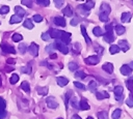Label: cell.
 Listing matches in <instances>:
<instances>
[{
    "mask_svg": "<svg viewBox=\"0 0 133 119\" xmlns=\"http://www.w3.org/2000/svg\"><path fill=\"white\" fill-rule=\"evenodd\" d=\"M94 6H95V2H94V1H87L85 4L79 5L78 8H79V10H82V9H83V13H84V10H86V12H87V11L90 10Z\"/></svg>",
    "mask_w": 133,
    "mask_h": 119,
    "instance_id": "cell-6",
    "label": "cell"
},
{
    "mask_svg": "<svg viewBox=\"0 0 133 119\" xmlns=\"http://www.w3.org/2000/svg\"><path fill=\"white\" fill-rule=\"evenodd\" d=\"M92 33L95 34V36H101V35H103L102 29L100 27H95L94 30H92Z\"/></svg>",
    "mask_w": 133,
    "mask_h": 119,
    "instance_id": "cell-29",
    "label": "cell"
},
{
    "mask_svg": "<svg viewBox=\"0 0 133 119\" xmlns=\"http://www.w3.org/2000/svg\"><path fill=\"white\" fill-rule=\"evenodd\" d=\"M50 58H51V59H56V58H57V55H56V54H51V55H50Z\"/></svg>",
    "mask_w": 133,
    "mask_h": 119,
    "instance_id": "cell-55",
    "label": "cell"
},
{
    "mask_svg": "<svg viewBox=\"0 0 133 119\" xmlns=\"http://www.w3.org/2000/svg\"><path fill=\"white\" fill-rule=\"evenodd\" d=\"M121 72H122V75H124V76H130L131 75V72H132V69H131V67L129 66V65H127V64H125V65H123L122 67H121Z\"/></svg>",
    "mask_w": 133,
    "mask_h": 119,
    "instance_id": "cell-12",
    "label": "cell"
},
{
    "mask_svg": "<svg viewBox=\"0 0 133 119\" xmlns=\"http://www.w3.org/2000/svg\"><path fill=\"white\" fill-rule=\"evenodd\" d=\"M18 81H19V76H18V75H16V73H15V75H12V76H11V78L9 79L10 84H16Z\"/></svg>",
    "mask_w": 133,
    "mask_h": 119,
    "instance_id": "cell-36",
    "label": "cell"
},
{
    "mask_svg": "<svg viewBox=\"0 0 133 119\" xmlns=\"http://www.w3.org/2000/svg\"><path fill=\"white\" fill-rule=\"evenodd\" d=\"M123 91H124V88L122 86H116L114 88V94H115V99L117 101H122L123 99Z\"/></svg>",
    "mask_w": 133,
    "mask_h": 119,
    "instance_id": "cell-5",
    "label": "cell"
},
{
    "mask_svg": "<svg viewBox=\"0 0 133 119\" xmlns=\"http://www.w3.org/2000/svg\"><path fill=\"white\" fill-rule=\"evenodd\" d=\"M129 98L133 99V92H131V93H130V96H129Z\"/></svg>",
    "mask_w": 133,
    "mask_h": 119,
    "instance_id": "cell-57",
    "label": "cell"
},
{
    "mask_svg": "<svg viewBox=\"0 0 133 119\" xmlns=\"http://www.w3.org/2000/svg\"><path fill=\"white\" fill-rule=\"evenodd\" d=\"M96 88H97V83L96 82H90L89 83V85H88V89L89 90H91V91H95L96 90Z\"/></svg>",
    "mask_w": 133,
    "mask_h": 119,
    "instance_id": "cell-43",
    "label": "cell"
},
{
    "mask_svg": "<svg viewBox=\"0 0 133 119\" xmlns=\"http://www.w3.org/2000/svg\"><path fill=\"white\" fill-rule=\"evenodd\" d=\"M74 85H75V87H77V88H79V89H82V90L85 89L84 84H82V83H80V82H74Z\"/></svg>",
    "mask_w": 133,
    "mask_h": 119,
    "instance_id": "cell-44",
    "label": "cell"
},
{
    "mask_svg": "<svg viewBox=\"0 0 133 119\" xmlns=\"http://www.w3.org/2000/svg\"><path fill=\"white\" fill-rule=\"evenodd\" d=\"M79 108H80L81 110H84V111H86V110H89V105L87 103V101H86V99H85V98H82V99L80 100V103H79Z\"/></svg>",
    "mask_w": 133,
    "mask_h": 119,
    "instance_id": "cell-19",
    "label": "cell"
},
{
    "mask_svg": "<svg viewBox=\"0 0 133 119\" xmlns=\"http://www.w3.org/2000/svg\"><path fill=\"white\" fill-rule=\"evenodd\" d=\"M28 51H29V53H30L32 56L36 57V56H37V54H38V46H37L36 43L32 42V43L29 46V48H28Z\"/></svg>",
    "mask_w": 133,
    "mask_h": 119,
    "instance_id": "cell-9",
    "label": "cell"
},
{
    "mask_svg": "<svg viewBox=\"0 0 133 119\" xmlns=\"http://www.w3.org/2000/svg\"><path fill=\"white\" fill-rule=\"evenodd\" d=\"M59 39L62 43H64L66 46V43H70V41H71V33L65 32V31H61V35H60Z\"/></svg>",
    "mask_w": 133,
    "mask_h": 119,
    "instance_id": "cell-3",
    "label": "cell"
},
{
    "mask_svg": "<svg viewBox=\"0 0 133 119\" xmlns=\"http://www.w3.org/2000/svg\"><path fill=\"white\" fill-rule=\"evenodd\" d=\"M131 18H132L131 12H124V13H122L121 20H122L123 23H129L131 21Z\"/></svg>",
    "mask_w": 133,
    "mask_h": 119,
    "instance_id": "cell-15",
    "label": "cell"
},
{
    "mask_svg": "<svg viewBox=\"0 0 133 119\" xmlns=\"http://www.w3.org/2000/svg\"><path fill=\"white\" fill-rule=\"evenodd\" d=\"M102 68H103L106 72H108V73H112V71H113V65H112V63H110V62L103 64Z\"/></svg>",
    "mask_w": 133,
    "mask_h": 119,
    "instance_id": "cell-16",
    "label": "cell"
},
{
    "mask_svg": "<svg viewBox=\"0 0 133 119\" xmlns=\"http://www.w3.org/2000/svg\"><path fill=\"white\" fill-rule=\"evenodd\" d=\"M99 18H100V21H102V22H107L109 20V17L107 14H104V13H100Z\"/></svg>",
    "mask_w": 133,
    "mask_h": 119,
    "instance_id": "cell-39",
    "label": "cell"
},
{
    "mask_svg": "<svg viewBox=\"0 0 133 119\" xmlns=\"http://www.w3.org/2000/svg\"><path fill=\"white\" fill-rule=\"evenodd\" d=\"M56 82L60 87H63L69 83V80L66 78H64V77H57L56 78Z\"/></svg>",
    "mask_w": 133,
    "mask_h": 119,
    "instance_id": "cell-14",
    "label": "cell"
},
{
    "mask_svg": "<svg viewBox=\"0 0 133 119\" xmlns=\"http://www.w3.org/2000/svg\"><path fill=\"white\" fill-rule=\"evenodd\" d=\"M46 102H47V106H48L49 108H51V109H56V108L58 107L57 101H56L55 98L52 97V96L47 97V98H46Z\"/></svg>",
    "mask_w": 133,
    "mask_h": 119,
    "instance_id": "cell-8",
    "label": "cell"
},
{
    "mask_svg": "<svg viewBox=\"0 0 133 119\" xmlns=\"http://www.w3.org/2000/svg\"><path fill=\"white\" fill-rule=\"evenodd\" d=\"M80 21H81V20H80L79 18H75V19L71 20V25H72V26H76Z\"/></svg>",
    "mask_w": 133,
    "mask_h": 119,
    "instance_id": "cell-48",
    "label": "cell"
},
{
    "mask_svg": "<svg viewBox=\"0 0 133 119\" xmlns=\"http://www.w3.org/2000/svg\"><path fill=\"white\" fill-rule=\"evenodd\" d=\"M87 119H94V118H92V117H88Z\"/></svg>",
    "mask_w": 133,
    "mask_h": 119,
    "instance_id": "cell-59",
    "label": "cell"
},
{
    "mask_svg": "<svg viewBox=\"0 0 133 119\" xmlns=\"http://www.w3.org/2000/svg\"><path fill=\"white\" fill-rule=\"evenodd\" d=\"M118 48L122 49L123 52H127V51L129 50V44L127 43L126 40H119V42H118Z\"/></svg>",
    "mask_w": 133,
    "mask_h": 119,
    "instance_id": "cell-18",
    "label": "cell"
},
{
    "mask_svg": "<svg viewBox=\"0 0 133 119\" xmlns=\"http://www.w3.org/2000/svg\"><path fill=\"white\" fill-rule=\"evenodd\" d=\"M36 3L43 6H48L50 4V1L49 0H36Z\"/></svg>",
    "mask_w": 133,
    "mask_h": 119,
    "instance_id": "cell-37",
    "label": "cell"
},
{
    "mask_svg": "<svg viewBox=\"0 0 133 119\" xmlns=\"http://www.w3.org/2000/svg\"><path fill=\"white\" fill-rule=\"evenodd\" d=\"M70 95H71V92H69L68 94H65V100H64V102H65V106H66V107H68V101H69Z\"/></svg>",
    "mask_w": 133,
    "mask_h": 119,
    "instance_id": "cell-53",
    "label": "cell"
},
{
    "mask_svg": "<svg viewBox=\"0 0 133 119\" xmlns=\"http://www.w3.org/2000/svg\"><path fill=\"white\" fill-rule=\"evenodd\" d=\"M114 29H115V32H116V34H117V35H122V34H124V33H125V31H126L125 27H124V26H122V25H116Z\"/></svg>",
    "mask_w": 133,
    "mask_h": 119,
    "instance_id": "cell-23",
    "label": "cell"
},
{
    "mask_svg": "<svg viewBox=\"0 0 133 119\" xmlns=\"http://www.w3.org/2000/svg\"><path fill=\"white\" fill-rule=\"evenodd\" d=\"M121 114H122V111H121L119 109H116V110L113 112V114H112V118H113V119H118V118L121 117Z\"/></svg>",
    "mask_w": 133,
    "mask_h": 119,
    "instance_id": "cell-33",
    "label": "cell"
},
{
    "mask_svg": "<svg viewBox=\"0 0 133 119\" xmlns=\"http://www.w3.org/2000/svg\"><path fill=\"white\" fill-rule=\"evenodd\" d=\"M42 39L43 40H46V41L50 40V35L48 34V32H45V33L42 34Z\"/></svg>",
    "mask_w": 133,
    "mask_h": 119,
    "instance_id": "cell-46",
    "label": "cell"
},
{
    "mask_svg": "<svg viewBox=\"0 0 133 119\" xmlns=\"http://www.w3.org/2000/svg\"><path fill=\"white\" fill-rule=\"evenodd\" d=\"M105 28H106V33L103 34L104 40L107 41V42H112V41H114V36H113V34H112V26H111V25H106Z\"/></svg>",
    "mask_w": 133,
    "mask_h": 119,
    "instance_id": "cell-1",
    "label": "cell"
},
{
    "mask_svg": "<svg viewBox=\"0 0 133 119\" xmlns=\"http://www.w3.org/2000/svg\"><path fill=\"white\" fill-rule=\"evenodd\" d=\"M72 119H81V118H80V116H79V115H76V114H75V115H73Z\"/></svg>",
    "mask_w": 133,
    "mask_h": 119,
    "instance_id": "cell-56",
    "label": "cell"
},
{
    "mask_svg": "<svg viewBox=\"0 0 133 119\" xmlns=\"http://www.w3.org/2000/svg\"><path fill=\"white\" fill-rule=\"evenodd\" d=\"M62 12H63V14L66 16V17H72V16H73V10H72V8L70 7V5H66V7H64V8L62 9Z\"/></svg>",
    "mask_w": 133,
    "mask_h": 119,
    "instance_id": "cell-22",
    "label": "cell"
},
{
    "mask_svg": "<svg viewBox=\"0 0 133 119\" xmlns=\"http://www.w3.org/2000/svg\"><path fill=\"white\" fill-rule=\"evenodd\" d=\"M54 47H56L62 54H68L69 53V49H68V47L64 44V43H62L61 41H56L55 43H54Z\"/></svg>",
    "mask_w": 133,
    "mask_h": 119,
    "instance_id": "cell-7",
    "label": "cell"
},
{
    "mask_svg": "<svg viewBox=\"0 0 133 119\" xmlns=\"http://www.w3.org/2000/svg\"><path fill=\"white\" fill-rule=\"evenodd\" d=\"M77 68H78L77 63H75V62H70V63H69V69H70V70L75 71Z\"/></svg>",
    "mask_w": 133,
    "mask_h": 119,
    "instance_id": "cell-35",
    "label": "cell"
},
{
    "mask_svg": "<svg viewBox=\"0 0 133 119\" xmlns=\"http://www.w3.org/2000/svg\"><path fill=\"white\" fill-rule=\"evenodd\" d=\"M21 71L24 72V73H28L29 75L31 72V66L30 65H26V66H24V67L21 68Z\"/></svg>",
    "mask_w": 133,
    "mask_h": 119,
    "instance_id": "cell-34",
    "label": "cell"
},
{
    "mask_svg": "<svg viewBox=\"0 0 133 119\" xmlns=\"http://www.w3.org/2000/svg\"><path fill=\"white\" fill-rule=\"evenodd\" d=\"M2 86V80H1V78H0V87Z\"/></svg>",
    "mask_w": 133,
    "mask_h": 119,
    "instance_id": "cell-58",
    "label": "cell"
},
{
    "mask_svg": "<svg viewBox=\"0 0 133 119\" xmlns=\"http://www.w3.org/2000/svg\"><path fill=\"white\" fill-rule=\"evenodd\" d=\"M96 96L98 99H105V98H108L109 97V93L106 92V91H99L96 93Z\"/></svg>",
    "mask_w": 133,
    "mask_h": 119,
    "instance_id": "cell-17",
    "label": "cell"
},
{
    "mask_svg": "<svg viewBox=\"0 0 133 119\" xmlns=\"http://www.w3.org/2000/svg\"><path fill=\"white\" fill-rule=\"evenodd\" d=\"M36 90H37V93L41 95H46L48 93V87H37Z\"/></svg>",
    "mask_w": 133,
    "mask_h": 119,
    "instance_id": "cell-25",
    "label": "cell"
},
{
    "mask_svg": "<svg viewBox=\"0 0 133 119\" xmlns=\"http://www.w3.org/2000/svg\"><path fill=\"white\" fill-rule=\"evenodd\" d=\"M9 11V7L7 6V5H3L1 8H0V13L1 14H5V13H7Z\"/></svg>",
    "mask_w": 133,
    "mask_h": 119,
    "instance_id": "cell-38",
    "label": "cell"
},
{
    "mask_svg": "<svg viewBox=\"0 0 133 119\" xmlns=\"http://www.w3.org/2000/svg\"><path fill=\"white\" fill-rule=\"evenodd\" d=\"M54 3H55V5H56L57 7H60V6L63 4V1H62V0H59V1H58V0H55Z\"/></svg>",
    "mask_w": 133,
    "mask_h": 119,
    "instance_id": "cell-49",
    "label": "cell"
},
{
    "mask_svg": "<svg viewBox=\"0 0 133 119\" xmlns=\"http://www.w3.org/2000/svg\"><path fill=\"white\" fill-rule=\"evenodd\" d=\"M110 6L107 3H102L101 7H100V13H104V14H109L110 13Z\"/></svg>",
    "mask_w": 133,
    "mask_h": 119,
    "instance_id": "cell-11",
    "label": "cell"
},
{
    "mask_svg": "<svg viewBox=\"0 0 133 119\" xmlns=\"http://www.w3.org/2000/svg\"><path fill=\"white\" fill-rule=\"evenodd\" d=\"M75 77H76V78H79V79H84V78L86 77V75H85L82 70H80V71H77V72L75 73Z\"/></svg>",
    "mask_w": 133,
    "mask_h": 119,
    "instance_id": "cell-40",
    "label": "cell"
},
{
    "mask_svg": "<svg viewBox=\"0 0 133 119\" xmlns=\"http://www.w3.org/2000/svg\"><path fill=\"white\" fill-rule=\"evenodd\" d=\"M11 38H12L14 41H21V40L23 39V36H22L21 34H19V33H15Z\"/></svg>",
    "mask_w": 133,
    "mask_h": 119,
    "instance_id": "cell-32",
    "label": "cell"
},
{
    "mask_svg": "<svg viewBox=\"0 0 133 119\" xmlns=\"http://www.w3.org/2000/svg\"><path fill=\"white\" fill-rule=\"evenodd\" d=\"M1 49L3 51V53H9V54H15L16 50L12 46H9L7 42H2L1 43Z\"/></svg>",
    "mask_w": 133,
    "mask_h": 119,
    "instance_id": "cell-2",
    "label": "cell"
},
{
    "mask_svg": "<svg viewBox=\"0 0 133 119\" xmlns=\"http://www.w3.org/2000/svg\"><path fill=\"white\" fill-rule=\"evenodd\" d=\"M15 11H16V16H18V17L23 18V16H25V10L20 6H16L15 7Z\"/></svg>",
    "mask_w": 133,
    "mask_h": 119,
    "instance_id": "cell-20",
    "label": "cell"
},
{
    "mask_svg": "<svg viewBox=\"0 0 133 119\" xmlns=\"http://www.w3.org/2000/svg\"><path fill=\"white\" fill-rule=\"evenodd\" d=\"M48 34L50 35V37L52 38H60V35H61V31L60 30H57V29H50Z\"/></svg>",
    "mask_w": 133,
    "mask_h": 119,
    "instance_id": "cell-10",
    "label": "cell"
},
{
    "mask_svg": "<svg viewBox=\"0 0 133 119\" xmlns=\"http://www.w3.org/2000/svg\"><path fill=\"white\" fill-rule=\"evenodd\" d=\"M98 119H108V113L106 111H101L98 113Z\"/></svg>",
    "mask_w": 133,
    "mask_h": 119,
    "instance_id": "cell-28",
    "label": "cell"
},
{
    "mask_svg": "<svg viewBox=\"0 0 133 119\" xmlns=\"http://www.w3.org/2000/svg\"><path fill=\"white\" fill-rule=\"evenodd\" d=\"M81 32H82V35H83V37L85 38V41H86V43H90V38L88 37V35H87V33H86V29H85V27L83 26V25H81Z\"/></svg>",
    "mask_w": 133,
    "mask_h": 119,
    "instance_id": "cell-21",
    "label": "cell"
},
{
    "mask_svg": "<svg viewBox=\"0 0 133 119\" xmlns=\"http://www.w3.org/2000/svg\"><path fill=\"white\" fill-rule=\"evenodd\" d=\"M6 62H7V63H12V64H14V63H15V60L11 59V58H8V59L6 60Z\"/></svg>",
    "mask_w": 133,
    "mask_h": 119,
    "instance_id": "cell-54",
    "label": "cell"
},
{
    "mask_svg": "<svg viewBox=\"0 0 133 119\" xmlns=\"http://www.w3.org/2000/svg\"><path fill=\"white\" fill-rule=\"evenodd\" d=\"M19 49H20L21 54H24V53L26 52V50H27V47H26L25 43H20V44H19Z\"/></svg>",
    "mask_w": 133,
    "mask_h": 119,
    "instance_id": "cell-41",
    "label": "cell"
},
{
    "mask_svg": "<svg viewBox=\"0 0 133 119\" xmlns=\"http://www.w3.org/2000/svg\"><path fill=\"white\" fill-rule=\"evenodd\" d=\"M5 106H6L5 100L2 97H0V110H5Z\"/></svg>",
    "mask_w": 133,
    "mask_h": 119,
    "instance_id": "cell-45",
    "label": "cell"
},
{
    "mask_svg": "<svg viewBox=\"0 0 133 119\" xmlns=\"http://www.w3.org/2000/svg\"><path fill=\"white\" fill-rule=\"evenodd\" d=\"M100 57L99 56H89L87 58H85V63L86 64H89V65H95V64H98L100 62Z\"/></svg>",
    "mask_w": 133,
    "mask_h": 119,
    "instance_id": "cell-4",
    "label": "cell"
},
{
    "mask_svg": "<svg viewBox=\"0 0 133 119\" xmlns=\"http://www.w3.org/2000/svg\"><path fill=\"white\" fill-rule=\"evenodd\" d=\"M21 88H22L24 91H26V92H29V91H30L29 83H27V82H23V83L21 84Z\"/></svg>",
    "mask_w": 133,
    "mask_h": 119,
    "instance_id": "cell-31",
    "label": "cell"
},
{
    "mask_svg": "<svg viewBox=\"0 0 133 119\" xmlns=\"http://www.w3.org/2000/svg\"><path fill=\"white\" fill-rule=\"evenodd\" d=\"M126 103H127V106H129V107H133V99H131V98L126 99Z\"/></svg>",
    "mask_w": 133,
    "mask_h": 119,
    "instance_id": "cell-50",
    "label": "cell"
},
{
    "mask_svg": "<svg viewBox=\"0 0 133 119\" xmlns=\"http://www.w3.org/2000/svg\"><path fill=\"white\" fill-rule=\"evenodd\" d=\"M109 52H110V54H116V53H118L119 52V48H118V46H116V44H112L111 47H110V49H109Z\"/></svg>",
    "mask_w": 133,
    "mask_h": 119,
    "instance_id": "cell-27",
    "label": "cell"
},
{
    "mask_svg": "<svg viewBox=\"0 0 133 119\" xmlns=\"http://www.w3.org/2000/svg\"><path fill=\"white\" fill-rule=\"evenodd\" d=\"M23 26H24L25 28H27V29H32V28H33V24H32L31 20H29V19H27V20L24 21Z\"/></svg>",
    "mask_w": 133,
    "mask_h": 119,
    "instance_id": "cell-26",
    "label": "cell"
},
{
    "mask_svg": "<svg viewBox=\"0 0 133 119\" xmlns=\"http://www.w3.org/2000/svg\"><path fill=\"white\" fill-rule=\"evenodd\" d=\"M53 21H54L55 25H58V26H61V27L65 26V20H64L63 17H55Z\"/></svg>",
    "mask_w": 133,
    "mask_h": 119,
    "instance_id": "cell-13",
    "label": "cell"
},
{
    "mask_svg": "<svg viewBox=\"0 0 133 119\" xmlns=\"http://www.w3.org/2000/svg\"><path fill=\"white\" fill-rule=\"evenodd\" d=\"M126 86H127V88L131 91V92H133V79H129L127 82H126Z\"/></svg>",
    "mask_w": 133,
    "mask_h": 119,
    "instance_id": "cell-30",
    "label": "cell"
},
{
    "mask_svg": "<svg viewBox=\"0 0 133 119\" xmlns=\"http://www.w3.org/2000/svg\"><path fill=\"white\" fill-rule=\"evenodd\" d=\"M6 116V111L5 110H0V119H3Z\"/></svg>",
    "mask_w": 133,
    "mask_h": 119,
    "instance_id": "cell-51",
    "label": "cell"
},
{
    "mask_svg": "<svg viewBox=\"0 0 133 119\" xmlns=\"http://www.w3.org/2000/svg\"><path fill=\"white\" fill-rule=\"evenodd\" d=\"M71 100H72V106H73V107H75V108H76V107H78V106H77V100H76V97H73Z\"/></svg>",
    "mask_w": 133,
    "mask_h": 119,
    "instance_id": "cell-52",
    "label": "cell"
},
{
    "mask_svg": "<svg viewBox=\"0 0 133 119\" xmlns=\"http://www.w3.org/2000/svg\"><path fill=\"white\" fill-rule=\"evenodd\" d=\"M22 4L26 5L27 7H31L32 6V1H30V0H23L22 1Z\"/></svg>",
    "mask_w": 133,
    "mask_h": 119,
    "instance_id": "cell-47",
    "label": "cell"
},
{
    "mask_svg": "<svg viewBox=\"0 0 133 119\" xmlns=\"http://www.w3.org/2000/svg\"><path fill=\"white\" fill-rule=\"evenodd\" d=\"M57 119H62V118H57Z\"/></svg>",
    "mask_w": 133,
    "mask_h": 119,
    "instance_id": "cell-60",
    "label": "cell"
},
{
    "mask_svg": "<svg viewBox=\"0 0 133 119\" xmlns=\"http://www.w3.org/2000/svg\"><path fill=\"white\" fill-rule=\"evenodd\" d=\"M22 21V18L21 17H18V16H12L11 18H10V20H9V23L10 24H16V23H20Z\"/></svg>",
    "mask_w": 133,
    "mask_h": 119,
    "instance_id": "cell-24",
    "label": "cell"
},
{
    "mask_svg": "<svg viewBox=\"0 0 133 119\" xmlns=\"http://www.w3.org/2000/svg\"><path fill=\"white\" fill-rule=\"evenodd\" d=\"M33 21L36 22V23H39V22L43 21V17L41 14H34L33 16Z\"/></svg>",
    "mask_w": 133,
    "mask_h": 119,
    "instance_id": "cell-42",
    "label": "cell"
}]
</instances>
